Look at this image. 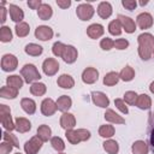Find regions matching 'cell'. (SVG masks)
I'll use <instances>...</instances> for the list:
<instances>
[{
    "label": "cell",
    "mask_w": 154,
    "mask_h": 154,
    "mask_svg": "<svg viewBox=\"0 0 154 154\" xmlns=\"http://www.w3.org/2000/svg\"><path fill=\"white\" fill-rule=\"evenodd\" d=\"M12 149H13V146L7 143V142L2 141L0 143V154H10Z\"/></svg>",
    "instance_id": "50"
},
{
    "label": "cell",
    "mask_w": 154,
    "mask_h": 154,
    "mask_svg": "<svg viewBox=\"0 0 154 154\" xmlns=\"http://www.w3.org/2000/svg\"><path fill=\"white\" fill-rule=\"evenodd\" d=\"M58 154H65V153H63V152H61V153H58Z\"/></svg>",
    "instance_id": "57"
},
{
    "label": "cell",
    "mask_w": 154,
    "mask_h": 154,
    "mask_svg": "<svg viewBox=\"0 0 154 154\" xmlns=\"http://www.w3.org/2000/svg\"><path fill=\"white\" fill-rule=\"evenodd\" d=\"M96 12H97V14H99L100 18L108 19L112 16V13H113V7H112L111 2H108V1H101L97 5Z\"/></svg>",
    "instance_id": "17"
},
{
    "label": "cell",
    "mask_w": 154,
    "mask_h": 154,
    "mask_svg": "<svg viewBox=\"0 0 154 154\" xmlns=\"http://www.w3.org/2000/svg\"><path fill=\"white\" fill-rule=\"evenodd\" d=\"M58 111V107H57V102L51 99V97H46L42 100L41 102V113L46 117H51L53 116L55 112Z\"/></svg>",
    "instance_id": "10"
},
{
    "label": "cell",
    "mask_w": 154,
    "mask_h": 154,
    "mask_svg": "<svg viewBox=\"0 0 154 154\" xmlns=\"http://www.w3.org/2000/svg\"><path fill=\"white\" fill-rule=\"evenodd\" d=\"M23 84H24V79L19 75H10L6 78V85L12 87V88H16L18 90L23 87Z\"/></svg>",
    "instance_id": "30"
},
{
    "label": "cell",
    "mask_w": 154,
    "mask_h": 154,
    "mask_svg": "<svg viewBox=\"0 0 154 154\" xmlns=\"http://www.w3.org/2000/svg\"><path fill=\"white\" fill-rule=\"evenodd\" d=\"M103 34H105V28H103L102 24L93 23V24H90V25L87 28V35H88L90 38H93V40L100 38Z\"/></svg>",
    "instance_id": "18"
},
{
    "label": "cell",
    "mask_w": 154,
    "mask_h": 154,
    "mask_svg": "<svg viewBox=\"0 0 154 154\" xmlns=\"http://www.w3.org/2000/svg\"><path fill=\"white\" fill-rule=\"evenodd\" d=\"M12 37H13V34H12L11 28L7 26V25H1V28H0V41L4 42V43H7V42L12 41Z\"/></svg>",
    "instance_id": "39"
},
{
    "label": "cell",
    "mask_w": 154,
    "mask_h": 154,
    "mask_svg": "<svg viewBox=\"0 0 154 154\" xmlns=\"http://www.w3.org/2000/svg\"><path fill=\"white\" fill-rule=\"evenodd\" d=\"M57 84L63 88V89H71L75 87V79L72 76L67 75V73H63L58 77L57 79Z\"/></svg>",
    "instance_id": "21"
},
{
    "label": "cell",
    "mask_w": 154,
    "mask_h": 154,
    "mask_svg": "<svg viewBox=\"0 0 154 154\" xmlns=\"http://www.w3.org/2000/svg\"><path fill=\"white\" fill-rule=\"evenodd\" d=\"M108 32L111 35H113V36L122 35L123 28H122V24H120V22L118 19H113V20L109 22V24H108Z\"/></svg>",
    "instance_id": "38"
},
{
    "label": "cell",
    "mask_w": 154,
    "mask_h": 154,
    "mask_svg": "<svg viewBox=\"0 0 154 154\" xmlns=\"http://www.w3.org/2000/svg\"><path fill=\"white\" fill-rule=\"evenodd\" d=\"M114 134H116V129L112 124H105L99 128V135L105 140L112 138L114 136Z\"/></svg>",
    "instance_id": "34"
},
{
    "label": "cell",
    "mask_w": 154,
    "mask_h": 154,
    "mask_svg": "<svg viewBox=\"0 0 154 154\" xmlns=\"http://www.w3.org/2000/svg\"><path fill=\"white\" fill-rule=\"evenodd\" d=\"M26 4H28V6H29L31 10H38L43 2H42L41 0H29Z\"/></svg>",
    "instance_id": "51"
},
{
    "label": "cell",
    "mask_w": 154,
    "mask_h": 154,
    "mask_svg": "<svg viewBox=\"0 0 154 154\" xmlns=\"http://www.w3.org/2000/svg\"><path fill=\"white\" fill-rule=\"evenodd\" d=\"M20 76L23 77L24 82L25 83H35V82H38L41 79V75L37 70V67L34 65V64H25L22 69H20Z\"/></svg>",
    "instance_id": "2"
},
{
    "label": "cell",
    "mask_w": 154,
    "mask_h": 154,
    "mask_svg": "<svg viewBox=\"0 0 154 154\" xmlns=\"http://www.w3.org/2000/svg\"><path fill=\"white\" fill-rule=\"evenodd\" d=\"M53 36L54 31L48 25H38L35 29V37L40 41H49L51 38H53Z\"/></svg>",
    "instance_id": "9"
},
{
    "label": "cell",
    "mask_w": 154,
    "mask_h": 154,
    "mask_svg": "<svg viewBox=\"0 0 154 154\" xmlns=\"http://www.w3.org/2000/svg\"><path fill=\"white\" fill-rule=\"evenodd\" d=\"M47 91V87L42 82H35L30 85V93L34 96H43Z\"/></svg>",
    "instance_id": "35"
},
{
    "label": "cell",
    "mask_w": 154,
    "mask_h": 154,
    "mask_svg": "<svg viewBox=\"0 0 154 154\" xmlns=\"http://www.w3.org/2000/svg\"><path fill=\"white\" fill-rule=\"evenodd\" d=\"M102 148L107 154H118L119 152V143L116 140L108 138L105 140V142L102 143Z\"/></svg>",
    "instance_id": "28"
},
{
    "label": "cell",
    "mask_w": 154,
    "mask_h": 154,
    "mask_svg": "<svg viewBox=\"0 0 154 154\" xmlns=\"http://www.w3.org/2000/svg\"><path fill=\"white\" fill-rule=\"evenodd\" d=\"M65 47H66V45H64V43H63V42H60V41H57V42H54V43H53V46H52V53H53L55 57L61 58V55H63V52H64Z\"/></svg>",
    "instance_id": "44"
},
{
    "label": "cell",
    "mask_w": 154,
    "mask_h": 154,
    "mask_svg": "<svg viewBox=\"0 0 154 154\" xmlns=\"http://www.w3.org/2000/svg\"><path fill=\"white\" fill-rule=\"evenodd\" d=\"M51 146L54 150H57L58 153H61L64 149H65V142L63 141L61 137L59 136H53L51 138Z\"/></svg>",
    "instance_id": "40"
},
{
    "label": "cell",
    "mask_w": 154,
    "mask_h": 154,
    "mask_svg": "<svg viewBox=\"0 0 154 154\" xmlns=\"http://www.w3.org/2000/svg\"><path fill=\"white\" fill-rule=\"evenodd\" d=\"M60 126L66 131L70 129H73L76 126V117L70 113V112H65L60 116Z\"/></svg>",
    "instance_id": "15"
},
{
    "label": "cell",
    "mask_w": 154,
    "mask_h": 154,
    "mask_svg": "<svg viewBox=\"0 0 154 154\" xmlns=\"http://www.w3.org/2000/svg\"><path fill=\"white\" fill-rule=\"evenodd\" d=\"M42 141L37 136H32L29 141L24 143V152L25 154H37L42 148Z\"/></svg>",
    "instance_id": "8"
},
{
    "label": "cell",
    "mask_w": 154,
    "mask_h": 154,
    "mask_svg": "<svg viewBox=\"0 0 154 154\" xmlns=\"http://www.w3.org/2000/svg\"><path fill=\"white\" fill-rule=\"evenodd\" d=\"M57 102V107H58V111L65 113V112H69V109L71 108L72 106V99L67 95H61L58 97V100L55 101Z\"/></svg>",
    "instance_id": "22"
},
{
    "label": "cell",
    "mask_w": 154,
    "mask_h": 154,
    "mask_svg": "<svg viewBox=\"0 0 154 154\" xmlns=\"http://www.w3.org/2000/svg\"><path fill=\"white\" fill-rule=\"evenodd\" d=\"M65 137H66V140H67L71 144H78V143L81 142V140H79V137H78V135H77V132H76L75 129L66 130V131H65Z\"/></svg>",
    "instance_id": "43"
},
{
    "label": "cell",
    "mask_w": 154,
    "mask_h": 154,
    "mask_svg": "<svg viewBox=\"0 0 154 154\" xmlns=\"http://www.w3.org/2000/svg\"><path fill=\"white\" fill-rule=\"evenodd\" d=\"M137 97H138V94H137L136 91H134V90H128V91H125V94H124V99H123V100L125 101L126 105L132 106V105H136Z\"/></svg>",
    "instance_id": "42"
},
{
    "label": "cell",
    "mask_w": 154,
    "mask_h": 154,
    "mask_svg": "<svg viewBox=\"0 0 154 154\" xmlns=\"http://www.w3.org/2000/svg\"><path fill=\"white\" fill-rule=\"evenodd\" d=\"M138 4H140V5H141V6H146V5H147V4H148V1H140V2H138Z\"/></svg>",
    "instance_id": "55"
},
{
    "label": "cell",
    "mask_w": 154,
    "mask_h": 154,
    "mask_svg": "<svg viewBox=\"0 0 154 154\" xmlns=\"http://www.w3.org/2000/svg\"><path fill=\"white\" fill-rule=\"evenodd\" d=\"M42 71L46 76L51 77L58 73L59 71V63L54 58H46L42 63Z\"/></svg>",
    "instance_id": "6"
},
{
    "label": "cell",
    "mask_w": 154,
    "mask_h": 154,
    "mask_svg": "<svg viewBox=\"0 0 154 154\" xmlns=\"http://www.w3.org/2000/svg\"><path fill=\"white\" fill-rule=\"evenodd\" d=\"M78 58V52H77V48L72 45H66L64 52H63V55H61V59L66 63V64H73Z\"/></svg>",
    "instance_id": "14"
},
{
    "label": "cell",
    "mask_w": 154,
    "mask_h": 154,
    "mask_svg": "<svg viewBox=\"0 0 154 154\" xmlns=\"http://www.w3.org/2000/svg\"><path fill=\"white\" fill-rule=\"evenodd\" d=\"M14 32H16V35H17L18 37H25V36H28L29 32H30V26H29V24L25 23V22L18 23V24H16V26H14Z\"/></svg>",
    "instance_id": "37"
},
{
    "label": "cell",
    "mask_w": 154,
    "mask_h": 154,
    "mask_svg": "<svg viewBox=\"0 0 154 154\" xmlns=\"http://www.w3.org/2000/svg\"><path fill=\"white\" fill-rule=\"evenodd\" d=\"M2 141H5V142L12 144V146L16 147V148H19V142H18L17 137H16L12 132H10V131H6V130H5V131L2 132Z\"/></svg>",
    "instance_id": "41"
},
{
    "label": "cell",
    "mask_w": 154,
    "mask_h": 154,
    "mask_svg": "<svg viewBox=\"0 0 154 154\" xmlns=\"http://www.w3.org/2000/svg\"><path fill=\"white\" fill-rule=\"evenodd\" d=\"M103 117H105L106 122H108L109 124H116V125H118V124H125V119L122 116H119L116 111H113L111 108H107L106 109Z\"/></svg>",
    "instance_id": "19"
},
{
    "label": "cell",
    "mask_w": 154,
    "mask_h": 154,
    "mask_svg": "<svg viewBox=\"0 0 154 154\" xmlns=\"http://www.w3.org/2000/svg\"><path fill=\"white\" fill-rule=\"evenodd\" d=\"M20 107L26 114H34L36 112V102L30 97H23L20 100Z\"/></svg>",
    "instance_id": "26"
},
{
    "label": "cell",
    "mask_w": 154,
    "mask_h": 154,
    "mask_svg": "<svg viewBox=\"0 0 154 154\" xmlns=\"http://www.w3.org/2000/svg\"><path fill=\"white\" fill-rule=\"evenodd\" d=\"M36 136L42 141V142H47L48 140L52 138V129L46 125V124H42L37 128V131H36Z\"/></svg>",
    "instance_id": "27"
},
{
    "label": "cell",
    "mask_w": 154,
    "mask_h": 154,
    "mask_svg": "<svg viewBox=\"0 0 154 154\" xmlns=\"http://www.w3.org/2000/svg\"><path fill=\"white\" fill-rule=\"evenodd\" d=\"M148 146L154 153V112L148 114Z\"/></svg>",
    "instance_id": "20"
},
{
    "label": "cell",
    "mask_w": 154,
    "mask_h": 154,
    "mask_svg": "<svg viewBox=\"0 0 154 154\" xmlns=\"http://www.w3.org/2000/svg\"><path fill=\"white\" fill-rule=\"evenodd\" d=\"M90 96H91V101L95 106L101 107V108H107L109 106V99L105 93H102V91H91Z\"/></svg>",
    "instance_id": "12"
},
{
    "label": "cell",
    "mask_w": 154,
    "mask_h": 154,
    "mask_svg": "<svg viewBox=\"0 0 154 154\" xmlns=\"http://www.w3.org/2000/svg\"><path fill=\"white\" fill-rule=\"evenodd\" d=\"M119 78L124 82H131L135 78V70L130 65L124 66L119 72Z\"/></svg>",
    "instance_id": "33"
},
{
    "label": "cell",
    "mask_w": 154,
    "mask_h": 154,
    "mask_svg": "<svg viewBox=\"0 0 154 154\" xmlns=\"http://www.w3.org/2000/svg\"><path fill=\"white\" fill-rule=\"evenodd\" d=\"M132 154H148L149 153V146L143 140H137L131 146Z\"/></svg>",
    "instance_id": "24"
},
{
    "label": "cell",
    "mask_w": 154,
    "mask_h": 154,
    "mask_svg": "<svg viewBox=\"0 0 154 154\" xmlns=\"http://www.w3.org/2000/svg\"><path fill=\"white\" fill-rule=\"evenodd\" d=\"M76 132H77V135H78L81 142H87V141L90 138V136H91L90 131L87 130V129H77Z\"/></svg>",
    "instance_id": "47"
},
{
    "label": "cell",
    "mask_w": 154,
    "mask_h": 154,
    "mask_svg": "<svg viewBox=\"0 0 154 154\" xmlns=\"http://www.w3.org/2000/svg\"><path fill=\"white\" fill-rule=\"evenodd\" d=\"M24 52H25L28 55H30V57H38V55L42 54L43 47L40 46V45H37V43L31 42V43H28V45L25 46Z\"/></svg>",
    "instance_id": "32"
},
{
    "label": "cell",
    "mask_w": 154,
    "mask_h": 154,
    "mask_svg": "<svg viewBox=\"0 0 154 154\" xmlns=\"http://www.w3.org/2000/svg\"><path fill=\"white\" fill-rule=\"evenodd\" d=\"M99 79V71L93 67V66H89V67H85L82 72V81L83 83L85 84H94L95 82H97Z\"/></svg>",
    "instance_id": "11"
},
{
    "label": "cell",
    "mask_w": 154,
    "mask_h": 154,
    "mask_svg": "<svg viewBox=\"0 0 154 154\" xmlns=\"http://www.w3.org/2000/svg\"><path fill=\"white\" fill-rule=\"evenodd\" d=\"M153 23H154V19L149 12H141L136 17V25L142 30L150 29L153 26Z\"/></svg>",
    "instance_id": "7"
},
{
    "label": "cell",
    "mask_w": 154,
    "mask_h": 154,
    "mask_svg": "<svg viewBox=\"0 0 154 154\" xmlns=\"http://www.w3.org/2000/svg\"><path fill=\"white\" fill-rule=\"evenodd\" d=\"M57 5L60 8L65 10V8H69L71 6V0H57Z\"/></svg>",
    "instance_id": "53"
},
{
    "label": "cell",
    "mask_w": 154,
    "mask_h": 154,
    "mask_svg": "<svg viewBox=\"0 0 154 154\" xmlns=\"http://www.w3.org/2000/svg\"><path fill=\"white\" fill-rule=\"evenodd\" d=\"M16 154H22V153H19V152H18V153H16Z\"/></svg>",
    "instance_id": "58"
},
{
    "label": "cell",
    "mask_w": 154,
    "mask_h": 154,
    "mask_svg": "<svg viewBox=\"0 0 154 154\" xmlns=\"http://www.w3.org/2000/svg\"><path fill=\"white\" fill-rule=\"evenodd\" d=\"M14 124H16V130L20 134H25L28 131L31 130V123L29 119L24 118V117H18L16 118L14 120Z\"/></svg>",
    "instance_id": "23"
},
{
    "label": "cell",
    "mask_w": 154,
    "mask_h": 154,
    "mask_svg": "<svg viewBox=\"0 0 154 154\" xmlns=\"http://www.w3.org/2000/svg\"><path fill=\"white\" fill-rule=\"evenodd\" d=\"M114 106H116L123 114H128V113H129V108H128V106H126V103H125V101H124L123 99H116V100H114Z\"/></svg>",
    "instance_id": "46"
},
{
    "label": "cell",
    "mask_w": 154,
    "mask_h": 154,
    "mask_svg": "<svg viewBox=\"0 0 154 154\" xmlns=\"http://www.w3.org/2000/svg\"><path fill=\"white\" fill-rule=\"evenodd\" d=\"M153 58H154V48H153Z\"/></svg>",
    "instance_id": "56"
},
{
    "label": "cell",
    "mask_w": 154,
    "mask_h": 154,
    "mask_svg": "<svg viewBox=\"0 0 154 154\" xmlns=\"http://www.w3.org/2000/svg\"><path fill=\"white\" fill-rule=\"evenodd\" d=\"M117 19L120 22L122 28H123V30H125V32H128V34L135 32L137 25H136V22L132 18H130L128 16H124V14H118Z\"/></svg>",
    "instance_id": "13"
},
{
    "label": "cell",
    "mask_w": 154,
    "mask_h": 154,
    "mask_svg": "<svg viewBox=\"0 0 154 154\" xmlns=\"http://www.w3.org/2000/svg\"><path fill=\"white\" fill-rule=\"evenodd\" d=\"M95 13V10L94 7L91 6V4H88V2H83V4H79L76 8V14L78 17V19L85 22V20H90L93 18Z\"/></svg>",
    "instance_id": "4"
},
{
    "label": "cell",
    "mask_w": 154,
    "mask_h": 154,
    "mask_svg": "<svg viewBox=\"0 0 154 154\" xmlns=\"http://www.w3.org/2000/svg\"><path fill=\"white\" fill-rule=\"evenodd\" d=\"M136 107H138L142 111H148L152 107V99L147 94H140L136 101Z\"/></svg>",
    "instance_id": "25"
},
{
    "label": "cell",
    "mask_w": 154,
    "mask_h": 154,
    "mask_svg": "<svg viewBox=\"0 0 154 154\" xmlns=\"http://www.w3.org/2000/svg\"><path fill=\"white\" fill-rule=\"evenodd\" d=\"M37 16H38V18L41 20H48V19H51V17L53 16V8H52V6L43 2L41 5V7L37 10Z\"/></svg>",
    "instance_id": "29"
},
{
    "label": "cell",
    "mask_w": 154,
    "mask_h": 154,
    "mask_svg": "<svg viewBox=\"0 0 154 154\" xmlns=\"http://www.w3.org/2000/svg\"><path fill=\"white\" fill-rule=\"evenodd\" d=\"M100 47L103 51H111L114 47V40H112L111 37H103L100 41Z\"/></svg>",
    "instance_id": "45"
},
{
    "label": "cell",
    "mask_w": 154,
    "mask_h": 154,
    "mask_svg": "<svg viewBox=\"0 0 154 154\" xmlns=\"http://www.w3.org/2000/svg\"><path fill=\"white\" fill-rule=\"evenodd\" d=\"M129 47V41L126 38H117L114 41V48L119 51H124Z\"/></svg>",
    "instance_id": "48"
},
{
    "label": "cell",
    "mask_w": 154,
    "mask_h": 154,
    "mask_svg": "<svg viewBox=\"0 0 154 154\" xmlns=\"http://www.w3.org/2000/svg\"><path fill=\"white\" fill-rule=\"evenodd\" d=\"M122 5L125 10L134 11L137 7V1L136 0H122Z\"/></svg>",
    "instance_id": "49"
},
{
    "label": "cell",
    "mask_w": 154,
    "mask_h": 154,
    "mask_svg": "<svg viewBox=\"0 0 154 154\" xmlns=\"http://www.w3.org/2000/svg\"><path fill=\"white\" fill-rule=\"evenodd\" d=\"M7 11H8V8H6V7H5V5H2V4H1V6H0V13H1L0 22H1V24H2V25H4V23L6 22V14H7Z\"/></svg>",
    "instance_id": "52"
},
{
    "label": "cell",
    "mask_w": 154,
    "mask_h": 154,
    "mask_svg": "<svg viewBox=\"0 0 154 154\" xmlns=\"http://www.w3.org/2000/svg\"><path fill=\"white\" fill-rule=\"evenodd\" d=\"M0 118H1V124L6 131L12 132L13 130H16V124L13 123L11 116V108L7 105L4 103L0 105Z\"/></svg>",
    "instance_id": "3"
},
{
    "label": "cell",
    "mask_w": 154,
    "mask_h": 154,
    "mask_svg": "<svg viewBox=\"0 0 154 154\" xmlns=\"http://www.w3.org/2000/svg\"><path fill=\"white\" fill-rule=\"evenodd\" d=\"M138 42V55L143 61H148L153 57V48H154V36L150 32H142L137 37Z\"/></svg>",
    "instance_id": "1"
},
{
    "label": "cell",
    "mask_w": 154,
    "mask_h": 154,
    "mask_svg": "<svg viewBox=\"0 0 154 154\" xmlns=\"http://www.w3.org/2000/svg\"><path fill=\"white\" fill-rule=\"evenodd\" d=\"M8 13H10L11 20L14 22L16 24L22 23L23 19H24V12H23V10L19 6L14 5V4H10L8 5Z\"/></svg>",
    "instance_id": "16"
},
{
    "label": "cell",
    "mask_w": 154,
    "mask_h": 154,
    "mask_svg": "<svg viewBox=\"0 0 154 154\" xmlns=\"http://www.w3.org/2000/svg\"><path fill=\"white\" fill-rule=\"evenodd\" d=\"M18 66V59L13 54H4L1 58V70L5 72H12Z\"/></svg>",
    "instance_id": "5"
},
{
    "label": "cell",
    "mask_w": 154,
    "mask_h": 154,
    "mask_svg": "<svg viewBox=\"0 0 154 154\" xmlns=\"http://www.w3.org/2000/svg\"><path fill=\"white\" fill-rule=\"evenodd\" d=\"M149 90H150V93H152V94H154V81L149 84Z\"/></svg>",
    "instance_id": "54"
},
{
    "label": "cell",
    "mask_w": 154,
    "mask_h": 154,
    "mask_svg": "<svg viewBox=\"0 0 154 154\" xmlns=\"http://www.w3.org/2000/svg\"><path fill=\"white\" fill-rule=\"evenodd\" d=\"M0 96L2 99H7V100H13L18 96V89L8 87V85H4L0 89Z\"/></svg>",
    "instance_id": "31"
},
{
    "label": "cell",
    "mask_w": 154,
    "mask_h": 154,
    "mask_svg": "<svg viewBox=\"0 0 154 154\" xmlns=\"http://www.w3.org/2000/svg\"><path fill=\"white\" fill-rule=\"evenodd\" d=\"M119 79H120L119 78V73L116 72V71H111V72H107L105 75L102 82H103V84L106 87H113L119 82Z\"/></svg>",
    "instance_id": "36"
}]
</instances>
